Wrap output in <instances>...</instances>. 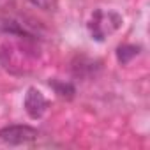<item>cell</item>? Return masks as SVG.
Here are the masks:
<instances>
[{
  "instance_id": "obj_1",
  "label": "cell",
  "mask_w": 150,
  "mask_h": 150,
  "mask_svg": "<svg viewBox=\"0 0 150 150\" xmlns=\"http://www.w3.org/2000/svg\"><path fill=\"white\" fill-rule=\"evenodd\" d=\"M122 27V16L113 13V11H103V9H97L90 21H88V30H90V35L96 39V41H104L110 34L117 32L118 28Z\"/></svg>"
},
{
  "instance_id": "obj_2",
  "label": "cell",
  "mask_w": 150,
  "mask_h": 150,
  "mask_svg": "<svg viewBox=\"0 0 150 150\" xmlns=\"http://www.w3.org/2000/svg\"><path fill=\"white\" fill-rule=\"evenodd\" d=\"M0 55H7V60L4 58L0 62L11 72H23L30 58V53H27L20 44H13V42H6L0 50Z\"/></svg>"
},
{
  "instance_id": "obj_3",
  "label": "cell",
  "mask_w": 150,
  "mask_h": 150,
  "mask_svg": "<svg viewBox=\"0 0 150 150\" xmlns=\"http://www.w3.org/2000/svg\"><path fill=\"white\" fill-rule=\"evenodd\" d=\"M37 138V131L28 125H7L0 129V139L9 145H21L34 141Z\"/></svg>"
},
{
  "instance_id": "obj_4",
  "label": "cell",
  "mask_w": 150,
  "mask_h": 150,
  "mask_svg": "<svg viewBox=\"0 0 150 150\" xmlns=\"http://www.w3.org/2000/svg\"><path fill=\"white\" fill-rule=\"evenodd\" d=\"M46 110H48V101L42 96V92L37 88H28L25 96V111L28 113V117L37 120L46 113Z\"/></svg>"
},
{
  "instance_id": "obj_5",
  "label": "cell",
  "mask_w": 150,
  "mask_h": 150,
  "mask_svg": "<svg viewBox=\"0 0 150 150\" xmlns=\"http://www.w3.org/2000/svg\"><path fill=\"white\" fill-rule=\"evenodd\" d=\"M138 53H139V48H138V46H132V44H124V46H120V48H118L117 57H118V62L127 64V62H129L131 58H134Z\"/></svg>"
},
{
  "instance_id": "obj_6",
  "label": "cell",
  "mask_w": 150,
  "mask_h": 150,
  "mask_svg": "<svg viewBox=\"0 0 150 150\" xmlns=\"http://www.w3.org/2000/svg\"><path fill=\"white\" fill-rule=\"evenodd\" d=\"M53 88L57 90V94L58 96H62V97H72V94H74V88H72V85H69V83H60V81H53Z\"/></svg>"
},
{
  "instance_id": "obj_7",
  "label": "cell",
  "mask_w": 150,
  "mask_h": 150,
  "mask_svg": "<svg viewBox=\"0 0 150 150\" xmlns=\"http://www.w3.org/2000/svg\"><path fill=\"white\" fill-rule=\"evenodd\" d=\"M28 2H30L32 6L39 7V9L50 11V9H53V7H55V4H57V0H28Z\"/></svg>"
}]
</instances>
